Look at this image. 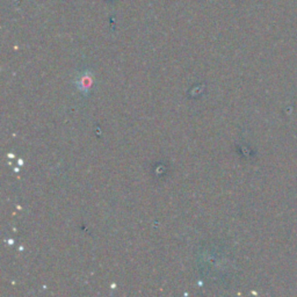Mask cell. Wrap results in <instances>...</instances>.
<instances>
[{"label":"cell","instance_id":"obj_1","mask_svg":"<svg viewBox=\"0 0 297 297\" xmlns=\"http://www.w3.org/2000/svg\"><path fill=\"white\" fill-rule=\"evenodd\" d=\"M78 85H79L80 90H82V91H88V90H90L91 85H92L91 77H87V76L82 77V80H80V82H78Z\"/></svg>","mask_w":297,"mask_h":297}]
</instances>
